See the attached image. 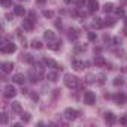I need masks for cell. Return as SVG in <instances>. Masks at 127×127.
Returning a JSON list of instances; mask_svg holds the SVG:
<instances>
[{"instance_id": "6da1fadb", "label": "cell", "mask_w": 127, "mask_h": 127, "mask_svg": "<svg viewBox=\"0 0 127 127\" xmlns=\"http://www.w3.org/2000/svg\"><path fill=\"white\" fill-rule=\"evenodd\" d=\"M64 85L69 87V88H75L78 87V78L72 73H66L64 75Z\"/></svg>"}, {"instance_id": "7a4b0ae2", "label": "cell", "mask_w": 127, "mask_h": 127, "mask_svg": "<svg viewBox=\"0 0 127 127\" xmlns=\"http://www.w3.org/2000/svg\"><path fill=\"white\" fill-rule=\"evenodd\" d=\"M0 49H2L3 54H12V52L17 51V45L12 43V42H5V43H2V48Z\"/></svg>"}, {"instance_id": "3957f363", "label": "cell", "mask_w": 127, "mask_h": 127, "mask_svg": "<svg viewBox=\"0 0 127 127\" xmlns=\"http://www.w3.org/2000/svg\"><path fill=\"white\" fill-rule=\"evenodd\" d=\"M84 103L87 105H94L96 103V94L93 91H85L84 93Z\"/></svg>"}, {"instance_id": "277c9868", "label": "cell", "mask_w": 127, "mask_h": 127, "mask_svg": "<svg viewBox=\"0 0 127 127\" xmlns=\"http://www.w3.org/2000/svg\"><path fill=\"white\" fill-rule=\"evenodd\" d=\"M78 115H79V112L76 111V109H73V108H67L66 111H64V117L67 118V120H76L78 118Z\"/></svg>"}, {"instance_id": "5b68a950", "label": "cell", "mask_w": 127, "mask_h": 127, "mask_svg": "<svg viewBox=\"0 0 127 127\" xmlns=\"http://www.w3.org/2000/svg\"><path fill=\"white\" fill-rule=\"evenodd\" d=\"M43 63H45L46 66H49V67L55 69V70H61V69H63V67L58 64V63H57V61H54L52 58H43Z\"/></svg>"}, {"instance_id": "8992f818", "label": "cell", "mask_w": 127, "mask_h": 127, "mask_svg": "<svg viewBox=\"0 0 127 127\" xmlns=\"http://www.w3.org/2000/svg\"><path fill=\"white\" fill-rule=\"evenodd\" d=\"M5 96H6L8 99H12V97L17 96V90L14 88V85H6V87H5Z\"/></svg>"}, {"instance_id": "52a82bcc", "label": "cell", "mask_w": 127, "mask_h": 127, "mask_svg": "<svg viewBox=\"0 0 127 127\" xmlns=\"http://www.w3.org/2000/svg\"><path fill=\"white\" fill-rule=\"evenodd\" d=\"M114 100H115L117 105H124V103L127 102V96H126L124 93H117V94L114 96Z\"/></svg>"}, {"instance_id": "ba28073f", "label": "cell", "mask_w": 127, "mask_h": 127, "mask_svg": "<svg viewBox=\"0 0 127 127\" xmlns=\"http://www.w3.org/2000/svg\"><path fill=\"white\" fill-rule=\"evenodd\" d=\"M33 23H34V21H32L30 18H24V20H23V29H24L26 32H32L33 27H34Z\"/></svg>"}, {"instance_id": "9c48e42d", "label": "cell", "mask_w": 127, "mask_h": 127, "mask_svg": "<svg viewBox=\"0 0 127 127\" xmlns=\"http://www.w3.org/2000/svg\"><path fill=\"white\" fill-rule=\"evenodd\" d=\"M12 69H14V63H11V61L2 63V72H3V73H11Z\"/></svg>"}, {"instance_id": "30bf717a", "label": "cell", "mask_w": 127, "mask_h": 127, "mask_svg": "<svg viewBox=\"0 0 127 127\" xmlns=\"http://www.w3.org/2000/svg\"><path fill=\"white\" fill-rule=\"evenodd\" d=\"M72 67L75 69V70H78V72H81V70H84V61H81V60H72Z\"/></svg>"}, {"instance_id": "8fae6325", "label": "cell", "mask_w": 127, "mask_h": 127, "mask_svg": "<svg viewBox=\"0 0 127 127\" xmlns=\"http://www.w3.org/2000/svg\"><path fill=\"white\" fill-rule=\"evenodd\" d=\"M48 48L52 49V51H58L61 48V40H51V42H48Z\"/></svg>"}, {"instance_id": "7c38bea8", "label": "cell", "mask_w": 127, "mask_h": 127, "mask_svg": "<svg viewBox=\"0 0 127 127\" xmlns=\"http://www.w3.org/2000/svg\"><path fill=\"white\" fill-rule=\"evenodd\" d=\"M67 37L70 39V40H78V37H79V32L78 30H75V29H70L69 32H67Z\"/></svg>"}, {"instance_id": "4fadbf2b", "label": "cell", "mask_w": 127, "mask_h": 127, "mask_svg": "<svg viewBox=\"0 0 127 127\" xmlns=\"http://www.w3.org/2000/svg\"><path fill=\"white\" fill-rule=\"evenodd\" d=\"M88 9H90V12H96L99 9V2L97 0H88Z\"/></svg>"}, {"instance_id": "5bb4252c", "label": "cell", "mask_w": 127, "mask_h": 127, "mask_svg": "<svg viewBox=\"0 0 127 127\" xmlns=\"http://www.w3.org/2000/svg\"><path fill=\"white\" fill-rule=\"evenodd\" d=\"M43 37H45V40H48V42L55 40V33H54V32H51V30H45Z\"/></svg>"}, {"instance_id": "9a60e30c", "label": "cell", "mask_w": 127, "mask_h": 127, "mask_svg": "<svg viewBox=\"0 0 127 127\" xmlns=\"http://www.w3.org/2000/svg\"><path fill=\"white\" fill-rule=\"evenodd\" d=\"M12 79H14V82H17V84H21V85L26 82V76H24L23 73H17V75H14V78H12Z\"/></svg>"}, {"instance_id": "2e32d148", "label": "cell", "mask_w": 127, "mask_h": 127, "mask_svg": "<svg viewBox=\"0 0 127 127\" xmlns=\"http://www.w3.org/2000/svg\"><path fill=\"white\" fill-rule=\"evenodd\" d=\"M11 108H12V111H14L15 114H21V112H23V108H21V103H20V102H12Z\"/></svg>"}, {"instance_id": "e0dca14e", "label": "cell", "mask_w": 127, "mask_h": 127, "mask_svg": "<svg viewBox=\"0 0 127 127\" xmlns=\"http://www.w3.org/2000/svg\"><path fill=\"white\" fill-rule=\"evenodd\" d=\"M94 64H96V66H105V64H106V61H105V58H103L102 55L97 54V55L94 57Z\"/></svg>"}, {"instance_id": "ac0fdd59", "label": "cell", "mask_w": 127, "mask_h": 127, "mask_svg": "<svg viewBox=\"0 0 127 127\" xmlns=\"http://www.w3.org/2000/svg\"><path fill=\"white\" fill-rule=\"evenodd\" d=\"M29 79H30V82L36 84V82L39 81V73H36L34 70H30V73H29Z\"/></svg>"}, {"instance_id": "d6986e66", "label": "cell", "mask_w": 127, "mask_h": 127, "mask_svg": "<svg viewBox=\"0 0 127 127\" xmlns=\"http://www.w3.org/2000/svg\"><path fill=\"white\" fill-rule=\"evenodd\" d=\"M46 79H49L51 82H57L58 81V73L57 72H48L46 73Z\"/></svg>"}, {"instance_id": "ffe728a7", "label": "cell", "mask_w": 127, "mask_h": 127, "mask_svg": "<svg viewBox=\"0 0 127 127\" xmlns=\"http://www.w3.org/2000/svg\"><path fill=\"white\" fill-rule=\"evenodd\" d=\"M105 121H106L108 124H114V123H115V115H114L112 112H106V114H105Z\"/></svg>"}, {"instance_id": "44dd1931", "label": "cell", "mask_w": 127, "mask_h": 127, "mask_svg": "<svg viewBox=\"0 0 127 127\" xmlns=\"http://www.w3.org/2000/svg\"><path fill=\"white\" fill-rule=\"evenodd\" d=\"M103 26H105V24H103V20H102V18H94V20H93V27H94V29H102Z\"/></svg>"}, {"instance_id": "7402d4cb", "label": "cell", "mask_w": 127, "mask_h": 127, "mask_svg": "<svg viewBox=\"0 0 127 127\" xmlns=\"http://www.w3.org/2000/svg\"><path fill=\"white\" fill-rule=\"evenodd\" d=\"M14 14L18 15V17H23V15H24V8H23L21 5H17V6L14 8Z\"/></svg>"}, {"instance_id": "603a6c76", "label": "cell", "mask_w": 127, "mask_h": 127, "mask_svg": "<svg viewBox=\"0 0 127 127\" xmlns=\"http://www.w3.org/2000/svg\"><path fill=\"white\" fill-rule=\"evenodd\" d=\"M32 48H33V49H42V48H43V43H42L40 40H36V39H34V40H32Z\"/></svg>"}, {"instance_id": "cb8c5ba5", "label": "cell", "mask_w": 127, "mask_h": 127, "mask_svg": "<svg viewBox=\"0 0 127 127\" xmlns=\"http://www.w3.org/2000/svg\"><path fill=\"white\" fill-rule=\"evenodd\" d=\"M30 120H32V117L29 112H21V121L23 123H30Z\"/></svg>"}, {"instance_id": "d4e9b609", "label": "cell", "mask_w": 127, "mask_h": 127, "mask_svg": "<svg viewBox=\"0 0 127 127\" xmlns=\"http://www.w3.org/2000/svg\"><path fill=\"white\" fill-rule=\"evenodd\" d=\"M103 11H105L106 14L112 12V11H114V5H112V3H106V5H103Z\"/></svg>"}, {"instance_id": "484cf974", "label": "cell", "mask_w": 127, "mask_h": 127, "mask_svg": "<svg viewBox=\"0 0 127 127\" xmlns=\"http://www.w3.org/2000/svg\"><path fill=\"white\" fill-rule=\"evenodd\" d=\"M103 24H105L106 27H112V26H115V20H114V18H106V20L103 21Z\"/></svg>"}, {"instance_id": "4316f807", "label": "cell", "mask_w": 127, "mask_h": 127, "mask_svg": "<svg viewBox=\"0 0 127 127\" xmlns=\"http://www.w3.org/2000/svg\"><path fill=\"white\" fill-rule=\"evenodd\" d=\"M124 84V78H121V76H117L115 79H114V85L115 87H118V85H123Z\"/></svg>"}, {"instance_id": "83f0119b", "label": "cell", "mask_w": 127, "mask_h": 127, "mask_svg": "<svg viewBox=\"0 0 127 127\" xmlns=\"http://www.w3.org/2000/svg\"><path fill=\"white\" fill-rule=\"evenodd\" d=\"M84 51H87V45H85V43L76 45V52H84Z\"/></svg>"}, {"instance_id": "f1b7e54d", "label": "cell", "mask_w": 127, "mask_h": 127, "mask_svg": "<svg viewBox=\"0 0 127 127\" xmlns=\"http://www.w3.org/2000/svg\"><path fill=\"white\" fill-rule=\"evenodd\" d=\"M0 3H2L3 8H11L12 6V0H0Z\"/></svg>"}, {"instance_id": "f546056e", "label": "cell", "mask_w": 127, "mask_h": 127, "mask_svg": "<svg viewBox=\"0 0 127 127\" xmlns=\"http://www.w3.org/2000/svg\"><path fill=\"white\" fill-rule=\"evenodd\" d=\"M88 39H90L91 42H96V40H97V34H96L94 32H90V33H88Z\"/></svg>"}, {"instance_id": "4dcf8cb0", "label": "cell", "mask_w": 127, "mask_h": 127, "mask_svg": "<svg viewBox=\"0 0 127 127\" xmlns=\"http://www.w3.org/2000/svg\"><path fill=\"white\" fill-rule=\"evenodd\" d=\"M42 15H43L45 18H52V15H54V14H52V11H43V12H42Z\"/></svg>"}, {"instance_id": "1f68e13d", "label": "cell", "mask_w": 127, "mask_h": 127, "mask_svg": "<svg viewBox=\"0 0 127 127\" xmlns=\"http://www.w3.org/2000/svg\"><path fill=\"white\" fill-rule=\"evenodd\" d=\"M85 79H87V82H88V84H93V82H94V79H96V78H94V75H91V73H88V75H87V78H85Z\"/></svg>"}, {"instance_id": "d6a6232c", "label": "cell", "mask_w": 127, "mask_h": 127, "mask_svg": "<svg viewBox=\"0 0 127 127\" xmlns=\"http://www.w3.org/2000/svg\"><path fill=\"white\" fill-rule=\"evenodd\" d=\"M29 18H30L32 21H36V20H37V15H36V12H34V11H32V12L29 14Z\"/></svg>"}, {"instance_id": "836d02e7", "label": "cell", "mask_w": 127, "mask_h": 127, "mask_svg": "<svg viewBox=\"0 0 127 127\" xmlns=\"http://www.w3.org/2000/svg\"><path fill=\"white\" fill-rule=\"evenodd\" d=\"M0 123H2L3 126L8 123V115H6V114H2V118H0Z\"/></svg>"}, {"instance_id": "e575fe53", "label": "cell", "mask_w": 127, "mask_h": 127, "mask_svg": "<svg viewBox=\"0 0 127 127\" xmlns=\"http://www.w3.org/2000/svg\"><path fill=\"white\" fill-rule=\"evenodd\" d=\"M26 61L30 63V64H33V63H34V60H33V57H32L30 54H26Z\"/></svg>"}, {"instance_id": "d590c367", "label": "cell", "mask_w": 127, "mask_h": 127, "mask_svg": "<svg viewBox=\"0 0 127 127\" xmlns=\"http://www.w3.org/2000/svg\"><path fill=\"white\" fill-rule=\"evenodd\" d=\"M85 3H88L87 0H76V5H78V8H84V5Z\"/></svg>"}, {"instance_id": "8d00e7d4", "label": "cell", "mask_w": 127, "mask_h": 127, "mask_svg": "<svg viewBox=\"0 0 127 127\" xmlns=\"http://www.w3.org/2000/svg\"><path fill=\"white\" fill-rule=\"evenodd\" d=\"M30 97H32V100H34V102H37V100H39V94H37V93H34V91H33V93H30Z\"/></svg>"}, {"instance_id": "74e56055", "label": "cell", "mask_w": 127, "mask_h": 127, "mask_svg": "<svg viewBox=\"0 0 127 127\" xmlns=\"http://www.w3.org/2000/svg\"><path fill=\"white\" fill-rule=\"evenodd\" d=\"M117 57H120V58H126V52H124L123 49H120V51H117Z\"/></svg>"}, {"instance_id": "f35d334b", "label": "cell", "mask_w": 127, "mask_h": 127, "mask_svg": "<svg viewBox=\"0 0 127 127\" xmlns=\"http://www.w3.org/2000/svg\"><path fill=\"white\" fill-rule=\"evenodd\" d=\"M120 124L127 126V115H124V117H121V118H120Z\"/></svg>"}, {"instance_id": "ab89813d", "label": "cell", "mask_w": 127, "mask_h": 127, "mask_svg": "<svg viewBox=\"0 0 127 127\" xmlns=\"http://www.w3.org/2000/svg\"><path fill=\"white\" fill-rule=\"evenodd\" d=\"M115 12H117V15H118V17H123V15H124V9H123V8H118Z\"/></svg>"}, {"instance_id": "60d3db41", "label": "cell", "mask_w": 127, "mask_h": 127, "mask_svg": "<svg viewBox=\"0 0 127 127\" xmlns=\"http://www.w3.org/2000/svg\"><path fill=\"white\" fill-rule=\"evenodd\" d=\"M99 84H100V85L105 84V75H100V76H99Z\"/></svg>"}, {"instance_id": "b9f144b4", "label": "cell", "mask_w": 127, "mask_h": 127, "mask_svg": "<svg viewBox=\"0 0 127 127\" xmlns=\"http://www.w3.org/2000/svg\"><path fill=\"white\" fill-rule=\"evenodd\" d=\"M114 43H115V45H120V43H121V39H120V37H114Z\"/></svg>"}, {"instance_id": "7bdbcfd3", "label": "cell", "mask_w": 127, "mask_h": 127, "mask_svg": "<svg viewBox=\"0 0 127 127\" xmlns=\"http://www.w3.org/2000/svg\"><path fill=\"white\" fill-rule=\"evenodd\" d=\"M100 51H102V48H100V46L94 48V54H100Z\"/></svg>"}, {"instance_id": "ee69618b", "label": "cell", "mask_w": 127, "mask_h": 127, "mask_svg": "<svg viewBox=\"0 0 127 127\" xmlns=\"http://www.w3.org/2000/svg\"><path fill=\"white\" fill-rule=\"evenodd\" d=\"M55 27H60L61 29V21H55Z\"/></svg>"}, {"instance_id": "f6af8a7d", "label": "cell", "mask_w": 127, "mask_h": 127, "mask_svg": "<svg viewBox=\"0 0 127 127\" xmlns=\"http://www.w3.org/2000/svg\"><path fill=\"white\" fill-rule=\"evenodd\" d=\"M21 93H23V94H27V93H29V90H27V88H24V87H23V90H21Z\"/></svg>"}, {"instance_id": "bcb514c9", "label": "cell", "mask_w": 127, "mask_h": 127, "mask_svg": "<svg viewBox=\"0 0 127 127\" xmlns=\"http://www.w3.org/2000/svg\"><path fill=\"white\" fill-rule=\"evenodd\" d=\"M60 94V90H54V97H57Z\"/></svg>"}, {"instance_id": "7dc6e473", "label": "cell", "mask_w": 127, "mask_h": 127, "mask_svg": "<svg viewBox=\"0 0 127 127\" xmlns=\"http://www.w3.org/2000/svg\"><path fill=\"white\" fill-rule=\"evenodd\" d=\"M111 97H112V96H111L109 93H105V99H111Z\"/></svg>"}, {"instance_id": "c3c4849f", "label": "cell", "mask_w": 127, "mask_h": 127, "mask_svg": "<svg viewBox=\"0 0 127 127\" xmlns=\"http://www.w3.org/2000/svg\"><path fill=\"white\" fill-rule=\"evenodd\" d=\"M12 127H21V123H15V124H14Z\"/></svg>"}, {"instance_id": "681fc988", "label": "cell", "mask_w": 127, "mask_h": 127, "mask_svg": "<svg viewBox=\"0 0 127 127\" xmlns=\"http://www.w3.org/2000/svg\"><path fill=\"white\" fill-rule=\"evenodd\" d=\"M45 2H46V0H37V3H40V5H43Z\"/></svg>"}, {"instance_id": "f907efd6", "label": "cell", "mask_w": 127, "mask_h": 127, "mask_svg": "<svg viewBox=\"0 0 127 127\" xmlns=\"http://www.w3.org/2000/svg\"><path fill=\"white\" fill-rule=\"evenodd\" d=\"M123 33H124V34H126V36H127V27H126V29H124V30H123Z\"/></svg>"}, {"instance_id": "816d5d0a", "label": "cell", "mask_w": 127, "mask_h": 127, "mask_svg": "<svg viewBox=\"0 0 127 127\" xmlns=\"http://www.w3.org/2000/svg\"><path fill=\"white\" fill-rule=\"evenodd\" d=\"M70 2H72V0H64V3H67V5H69Z\"/></svg>"}, {"instance_id": "f5cc1de1", "label": "cell", "mask_w": 127, "mask_h": 127, "mask_svg": "<svg viewBox=\"0 0 127 127\" xmlns=\"http://www.w3.org/2000/svg\"><path fill=\"white\" fill-rule=\"evenodd\" d=\"M124 23H126V26H127V17H126V20H124Z\"/></svg>"}, {"instance_id": "db71d44e", "label": "cell", "mask_w": 127, "mask_h": 127, "mask_svg": "<svg viewBox=\"0 0 127 127\" xmlns=\"http://www.w3.org/2000/svg\"><path fill=\"white\" fill-rule=\"evenodd\" d=\"M126 70H127V67H126Z\"/></svg>"}]
</instances>
